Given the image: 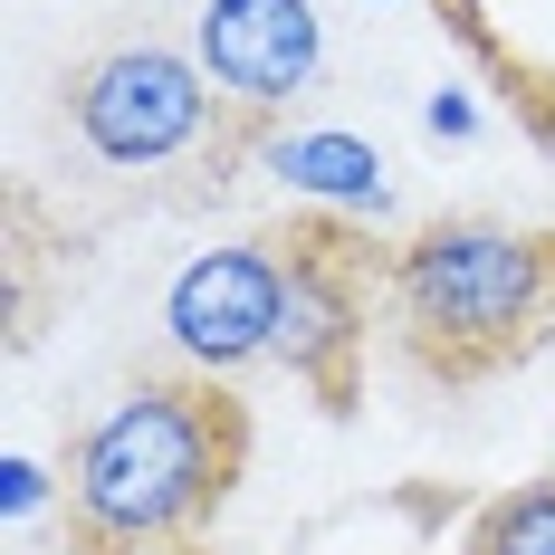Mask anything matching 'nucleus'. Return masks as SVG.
Segmentation results:
<instances>
[{
	"label": "nucleus",
	"instance_id": "nucleus-1",
	"mask_svg": "<svg viewBox=\"0 0 555 555\" xmlns=\"http://www.w3.org/2000/svg\"><path fill=\"white\" fill-rule=\"evenodd\" d=\"M249 460V412L221 384H134L67 450V507L96 555H154L230 499Z\"/></svg>",
	"mask_w": 555,
	"mask_h": 555
},
{
	"label": "nucleus",
	"instance_id": "nucleus-2",
	"mask_svg": "<svg viewBox=\"0 0 555 555\" xmlns=\"http://www.w3.org/2000/svg\"><path fill=\"white\" fill-rule=\"evenodd\" d=\"M546 249L507 221H431L402 240L392 259V297H402V326L412 345L441 364V374H479L527 345L537 307H546Z\"/></svg>",
	"mask_w": 555,
	"mask_h": 555
},
{
	"label": "nucleus",
	"instance_id": "nucleus-3",
	"mask_svg": "<svg viewBox=\"0 0 555 555\" xmlns=\"http://www.w3.org/2000/svg\"><path fill=\"white\" fill-rule=\"evenodd\" d=\"M57 106H67V134L106 172H164V164H192L211 144L221 87H211L202 57L125 39V49H96L87 67H67Z\"/></svg>",
	"mask_w": 555,
	"mask_h": 555
},
{
	"label": "nucleus",
	"instance_id": "nucleus-4",
	"mask_svg": "<svg viewBox=\"0 0 555 555\" xmlns=\"http://www.w3.org/2000/svg\"><path fill=\"white\" fill-rule=\"evenodd\" d=\"M278 326H287V249H269V240L202 249L164 287V345L202 384H230L259 354H278Z\"/></svg>",
	"mask_w": 555,
	"mask_h": 555
},
{
	"label": "nucleus",
	"instance_id": "nucleus-5",
	"mask_svg": "<svg viewBox=\"0 0 555 555\" xmlns=\"http://www.w3.org/2000/svg\"><path fill=\"white\" fill-rule=\"evenodd\" d=\"M192 57L211 67V87H221L240 115H278L287 96L317 87V67H326V20H317V0H202Z\"/></svg>",
	"mask_w": 555,
	"mask_h": 555
},
{
	"label": "nucleus",
	"instance_id": "nucleus-6",
	"mask_svg": "<svg viewBox=\"0 0 555 555\" xmlns=\"http://www.w3.org/2000/svg\"><path fill=\"white\" fill-rule=\"evenodd\" d=\"M354 345H364L354 269L335 259V240H297V249H287V326H278V354L345 412V402H354Z\"/></svg>",
	"mask_w": 555,
	"mask_h": 555
},
{
	"label": "nucleus",
	"instance_id": "nucleus-7",
	"mask_svg": "<svg viewBox=\"0 0 555 555\" xmlns=\"http://www.w3.org/2000/svg\"><path fill=\"white\" fill-rule=\"evenodd\" d=\"M259 164L307 192V202H335V211H392V182H384V154L345 125H297V134H269Z\"/></svg>",
	"mask_w": 555,
	"mask_h": 555
},
{
	"label": "nucleus",
	"instance_id": "nucleus-8",
	"mask_svg": "<svg viewBox=\"0 0 555 555\" xmlns=\"http://www.w3.org/2000/svg\"><path fill=\"white\" fill-rule=\"evenodd\" d=\"M469 555H555V489H507L479 507Z\"/></svg>",
	"mask_w": 555,
	"mask_h": 555
},
{
	"label": "nucleus",
	"instance_id": "nucleus-9",
	"mask_svg": "<svg viewBox=\"0 0 555 555\" xmlns=\"http://www.w3.org/2000/svg\"><path fill=\"white\" fill-rule=\"evenodd\" d=\"M0 499H10V517H39V499H49V469H39L29 450H10V469H0Z\"/></svg>",
	"mask_w": 555,
	"mask_h": 555
},
{
	"label": "nucleus",
	"instance_id": "nucleus-10",
	"mask_svg": "<svg viewBox=\"0 0 555 555\" xmlns=\"http://www.w3.org/2000/svg\"><path fill=\"white\" fill-rule=\"evenodd\" d=\"M422 125H431V134H441V144H460V134H479V106H469V96H460V87H441V96H431V106H422Z\"/></svg>",
	"mask_w": 555,
	"mask_h": 555
}]
</instances>
